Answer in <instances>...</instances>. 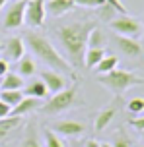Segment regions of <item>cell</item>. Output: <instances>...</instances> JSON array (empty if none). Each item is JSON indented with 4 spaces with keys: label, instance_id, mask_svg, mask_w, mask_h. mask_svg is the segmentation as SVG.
Masks as SVG:
<instances>
[{
    "label": "cell",
    "instance_id": "cell-20",
    "mask_svg": "<svg viewBox=\"0 0 144 147\" xmlns=\"http://www.w3.org/2000/svg\"><path fill=\"white\" fill-rule=\"evenodd\" d=\"M33 72H35V62H33V58L31 56H27V54H23L22 58L18 60V72L22 78H27V76H33Z\"/></svg>",
    "mask_w": 144,
    "mask_h": 147
},
{
    "label": "cell",
    "instance_id": "cell-10",
    "mask_svg": "<svg viewBox=\"0 0 144 147\" xmlns=\"http://www.w3.org/2000/svg\"><path fill=\"white\" fill-rule=\"evenodd\" d=\"M4 52H6V58L18 62V60L25 54V41L20 39V37H12V39H8L6 47H4Z\"/></svg>",
    "mask_w": 144,
    "mask_h": 147
},
{
    "label": "cell",
    "instance_id": "cell-13",
    "mask_svg": "<svg viewBox=\"0 0 144 147\" xmlns=\"http://www.w3.org/2000/svg\"><path fill=\"white\" fill-rule=\"evenodd\" d=\"M39 105H41V99H35V97H25L20 101V103L12 107V112H10V116H23V114H27L29 110L37 109Z\"/></svg>",
    "mask_w": 144,
    "mask_h": 147
},
{
    "label": "cell",
    "instance_id": "cell-25",
    "mask_svg": "<svg viewBox=\"0 0 144 147\" xmlns=\"http://www.w3.org/2000/svg\"><path fill=\"white\" fill-rule=\"evenodd\" d=\"M76 6H84V8H101L103 4H107V0H72Z\"/></svg>",
    "mask_w": 144,
    "mask_h": 147
},
{
    "label": "cell",
    "instance_id": "cell-8",
    "mask_svg": "<svg viewBox=\"0 0 144 147\" xmlns=\"http://www.w3.org/2000/svg\"><path fill=\"white\" fill-rule=\"evenodd\" d=\"M41 78H43L41 81L47 85V89L51 93H59V91L64 89V74L55 72V70H45L41 74Z\"/></svg>",
    "mask_w": 144,
    "mask_h": 147
},
{
    "label": "cell",
    "instance_id": "cell-17",
    "mask_svg": "<svg viewBox=\"0 0 144 147\" xmlns=\"http://www.w3.org/2000/svg\"><path fill=\"white\" fill-rule=\"evenodd\" d=\"M103 56H105V49H86L84 64H86V68H96Z\"/></svg>",
    "mask_w": 144,
    "mask_h": 147
},
{
    "label": "cell",
    "instance_id": "cell-27",
    "mask_svg": "<svg viewBox=\"0 0 144 147\" xmlns=\"http://www.w3.org/2000/svg\"><path fill=\"white\" fill-rule=\"evenodd\" d=\"M132 128H136V130H140L142 132L144 130V116H140V118H130V122H129Z\"/></svg>",
    "mask_w": 144,
    "mask_h": 147
},
{
    "label": "cell",
    "instance_id": "cell-5",
    "mask_svg": "<svg viewBox=\"0 0 144 147\" xmlns=\"http://www.w3.org/2000/svg\"><path fill=\"white\" fill-rule=\"evenodd\" d=\"M111 29L117 33V35H123V37H130V39H138L142 35V23L138 20H132L129 16H121L111 22Z\"/></svg>",
    "mask_w": 144,
    "mask_h": 147
},
{
    "label": "cell",
    "instance_id": "cell-28",
    "mask_svg": "<svg viewBox=\"0 0 144 147\" xmlns=\"http://www.w3.org/2000/svg\"><path fill=\"white\" fill-rule=\"evenodd\" d=\"M10 112H12V107H10V105H6L4 101H0V118L10 116Z\"/></svg>",
    "mask_w": 144,
    "mask_h": 147
},
{
    "label": "cell",
    "instance_id": "cell-31",
    "mask_svg": "<svg viewBox=\"0 0 144 147\" xmlns=\"http://www.w3.org/2000/svg\"><path fill=\"white\" fill-rule=\"evenodd\" d=\"M86 147H101V143H98L96 140H90V141H86Z\"/></svg>",
    "mask_w": 144,
    "mask_h": 147
},
{
    "label": "cell",
    "instance_id": "cell-36",
    "mask_svg": "<svg viewBox=\"0 0 144 147\" xmlns=\"http://www.w3.org/2000/svg\"><path fill=\"white\" fill-rule=\"evenodd\" d=\"M140 147H142V145H140Z\"/></svg>",
    "mask_w": 144,
    "mask_h": 147
},
{
    "label": "cell",
    "instance_id": "cell-6",
    "mask_svg": "<svg viewBox=\"0 0 144 147\" xmlns=\"http://www.w3.org/2000/svg\"><path fill=\"white\" fill-rule=\"evenodd\" d=\"M45 2H47V0H27V4H25V16H23V22L27 23L31 29L41 27V25L45 23V18H47Z\"/></svg>",
    "mask_w": 144,
    "mask_h": 147
},
{
    "label": "cell",
    "instance_id": "cell-30",
    "mask_svg": "<svg viewBox=\"0 0 144 147\" xmlns=\"http://www.w3.org/2000/svg\"><path fill=\"white\" fill-rule=\"evenodd\" d=\"M8 74V62L6 60H0V78H4Z\"/></svg>",
    "mask_w": 144,
    "mask_h": 147
},
{
    "label": "cell",
    "instance_id": "cell-1",
    "mask_svg": "<svg viewBox=\"0 0 144 147\" xmlns=\"http://www.w3.org/2000/svg\"><path fill=\"white\" fill-rule=\"evenodd\" d=\"M96 27L93 22H82V23H70V25H62L59 27L57 35L59 41L64 47V51L68 54L70 64H84V54L88 49V35L90 31Z\"/></svg>",
    "mask_w": 144,
    "mask_h": 147
},
{
    "label": "cell",
    "instance_id": "cell-12",
    "mask_svg": "<svg viewBox=\"0 0 144 147\" xmlns=\"http://www.w3.org/2000/svg\"><path fill=\"white\" fill-rule=\"evenodd\" d=\"M117 47L123 54L127 56H138L142 52V47L138 43L136 39H130V37H123V35H117Z\"/></svg>",
    "mask_w": 144,
    "mask_h": 147
},
{
    "label": "cell",
    "instance_id": "cell-9",
    "mask_svg": "<svg viewBox=\"0 0 144 147\" xmlns=\"http://www.w3.org/2000/svg\"><path fill=\"white\" fill-rule=\"evenodd\" d=\"M86 130V126L82 122H76V120H62L59 124H55V134H61V136H68V138H74V136H80V134Z\"/></svg>",
    "mask_w": 144,
    "mask_h": 147
},
{
    "label": "cell",
    "instance_id": "cell-14",
    "mask_svg": "<svg viewBox=\"0 0 144 147\" xmlns=\"http://www.w3.org/2000/svg\"><path fill=\"white\" fill-rule=\"evenodd\" d=\"M22 122V116H6V118H0V141L6 140L10 132L16 130Z\"/></svg>",
    "mask_w": 144,
    "mask_h": 147
},
{
    "label": "cell",
    "instance_id": "cell-21",
    "mask_svg": "<svg viewBox=\"0 0 144 147\" xmlns=\"http://www.w3.org/2000/svg\"><path fill=\"white\" fill-rule=\"evenodd\" d=\"M117 64H119V58H117L115 54H109V56L105 54V56L101 58V62L96 66V70H98L99 76H101V74H109V72H113L115 68H117Z\"/></svg>",
    "mask_w": 144,
    "mask_h": 147
},
{
    "label": "cell",
    "instance_id": "cell-7",
    "mask_svg": "<svg viewBox=\"0 0 144 147\" xmlns=\"http://www.w3.org/2000/svg\"><path fill=\"white\" fill-rule=\"evenodd\" d=\"M25 4L27 0H18L8 8L6 16H4V27L6 29H18L23 23V16H25Z\"/></svg>",
    "mask_w": 144,
    "mask_h": 147
},
{
    "label": "cell",
    "instance_id": "cell-33",
    "mask_svg": "<svg viewBox=\"0 0 144 147\" xmlns=\"http://www.w3.org/2000/svg\"><path fill=\"white\" fill-rule=\"evenodd\" d=\"M101 147H111V145H109V143H101Z\"/></svg>",
    "mask_w": 144,
    "mask_h": 147
},
{
    "label": "cell",
    "instance_id": "cell-2",
    "mask_svg": "<svg viewBox=\"0 0 144 147\" xmlns=\"http://www.w3.org/2000/svg\"><path fill=\"white\" fill-rule=\"evenodd\" d=\"M25 43H27V47L31 49V52H33L41 62H45L47 66H49V70H55V72H61V74H72V66L57 52L53 43H51L45 35L35 33V31H29V33L25 35Z\"/></svg>",
    "mask_w": 144,
    "mask_h": 147
},
{
    "label": "cell",
    "instance_id": "cell-18",
    "mask_svg": "<svg viewBox=\"0 0 144 147\" xmlns=\"http://www.w3.org/2000/svg\"><path fill=\"white\" fill-rule=\"evenodd\" d=\"M23 99V91L22 89H2L0 91V101H4L10 107H16Z\"/></svg>",
    "mask_w": 144,
    "mask_h": 147
},
{
    "label": "cell",
    "instance_id": "cell-22",
    "mask_svg": "<svg viewBox=\"0 0 144 147\" xmlns=\"http://www.w3.org/2000/svg\"><path fill=\"white\" fill-rule=\"evenodd\" d=\"M105 35H103V31L98 29V27H93L90 31V35H88V49H103L105 47Z\"/></svg>",
    "mask_w": 144,
    "mask_h": 147
},
{
    "label": "cell",
    "instance_id": "cell-35",
    "mask_svg": "<svg viewBox=\"0 0 144 147\" xmlns=\"http://www.w3.org/2000/svg\"><path fill=\"white\" fill-rule=\"evenodd\" d=\"M142 56H144V51H142Z\"/></svg>",
    "mask_w": 144,
    "mask_h": 147
},
{
    "label": "cell",
    "instance_id": "cell-24",
    "mask_svg": "<svg viewBox=\"0 0 144 147\" xmlns=\"http://www.w3.org/2000/svg\"><path fill=\"white\" fill-rule=\"evenodd\" d=\"M127 109H129V112H132V114H140V112H144V99L142 97L130 99L129 105H127Z\"/></svg>",
    "mask_w": 144,
    "mask_h": 147
},
{
    "label": "cell",
    "instance_id": "cell-3",
    "mask_svg": "<svg viewBox=\"0 0 144 147\" xmlns=\"http://www.w3.org/2000/svg\"><path fill=\"white\" fill-rule=\"evenodd\" d=\"M98 81L109 91H113V93H123L132 85H142L144 83V80L138 78L136 74L127 72V70H117V68L109 74H101L98 78Z\"/></svg>",
    "mask_w": 144,
    "mask_h": 147
},
{
    "label": "cell",
    "instance_id": "cell-32",
    "mask_svg": "<svg viewBox=\"0 0 144 147\" xmlns=\"http://www.w3.org/2000/svg\"><path fill=\"white\" fill-rule=\"evenodd\" d=\"M4 4H6V0H0V10L4 8Z\"/></svg>",
    "mask_w": 144,
    "mask_h": 147
},
{
    "label": "cell",
    "instance_id": "cell-19",
    "mask_svg": "<svg viewBox=\"0 0 144 147\" xmlns=\"http://www.w3.org/2000/svg\"><path fill=\"white\" fill-rule=\"evenodd\" d=\"M113 116H115V109L113 107H109V109H105V110H101L98 116H96V130L98 132H101V130H105L107 126L111 124V120H113Z\"/></svg>",
    "mask_w": 144,
    "mask_h": 147
},
{
    "label": "cell",
    "instance_id": "cell-11",
    "mask_svg": "<svg viewBox=\"0 0 144 147\" xmlns=\"http://www.w3.org/2000/svg\"><path fill=\"white\" fill-rule=\"evenodd\" d=\"M74 2L72 0H47L45 2V10L47 14L55 16V18H61V16H64L66 12H70V10H74Z\"/></svg>",
    "mask_w": 144,
    "mask_h": 147
},
{
    "label": "cell",
    "instance_id": "cell-26",
    "mask_svg": "<svg viewBox=\"0 0 144 147\" xmlns=\"http://www.w3.org/2000/svg\"><path fill=\"white\" fill-rule=\"evenodd\" d=\"M20 147H41V145H39L37 136H35V132L27 134V136H25V140L22 141V145H20Z\"/></svg>",
    "mask_w": 144,
    "mask_h": 147
},
{
    "label": "cell",
    "instance_id": "cell-15",
    "mask_svg": "<svg viewBox=\"0 0 144 147\" xmlns=\"http://www.w3.org/2000/svg\"><path fill=\"white\" fill-rule=\"evenodd\" d=\"M25 81L20 74L16 72H8L4 78H2V83H0V89H23Z\"/></svg>",
    "mask_w": 144,
    "mask_h": 147
},
{
    "label": "cell",
    "instance_id": "cell-4",
    "mask_svg": "<svg viewBox=\"0 0 144 147\" xmlns=\"http://www.w3.org/2000/svg\"><path fill=\"white\" fill-rule=\"evenodd\" d=\"M76 87H64L62 91H59V93H55L53 99L49 101V103L45 105V112L47 114H59V112H62V110H66L72 107V103H74L76 99Z\"/></svg>",
    "mask_w": 144,
    "mask_h": 147
},
{
    "label": "cell",
    "instance_id": "cell-16",
    "mask_svg": "<svg viewBox=\"0 0 144 147\" xmlns=\"http://www.w3.org/2000/svg\"><path fill=\"white\" fill-rule=\"evenodd\" d=\"M47 93H49V89H47V85L41 80L29 83L27 87L23 89V95H25V97H35V99H45Z\"/></svg>",
    "mask_w": 144,
    "mask_h": 147
},
{
    "label": "cell",
    "instance_id": "cell-29",
    "mask_svg": "<svg viewBox=\"0 0 144 147\" xmlns=\"http://www.w3.org/2000/svg\"><path fill=\"white\" fill-rule=\"evenodd\" d=\"M111 147H130V141L127 140V138H123V136H119L117 140H115V143Z\"/></svg>",
    "mask_w": 144,
    "mask_h": 147
},
{
    "label": "cell",
    "instance_id": "cell-23",
    "mask_svg": "<svg viewBox=\"0 0 144 147\" xmlns=\"http://www.w3.org/2000/svg\"><path fill=\"white\" fill-rule=\"evenodd\" d=\"M45 141H47V147H64V141L53 130H47L45 132Z\"/></svg>",
    "mask_w": 144,
    "mask_h": 147
},
{
    "label": "cell",
    "instance_id": "cell-34",
    "mask_svg": "<svg viewBox=\"0 0 144 147\" xmlns=\"http://www.w3.org/2000/svg\"><path fill=\"white\" fill-rule=\"evenodd\" d=\"M142 140H144V130H142Z\"/></svg>",
    "mask_w": 144,
    "mask_h": 147
}]
</instances>
